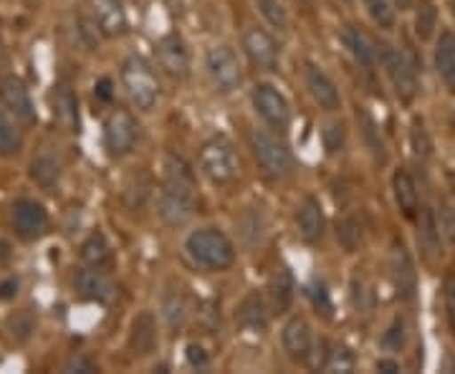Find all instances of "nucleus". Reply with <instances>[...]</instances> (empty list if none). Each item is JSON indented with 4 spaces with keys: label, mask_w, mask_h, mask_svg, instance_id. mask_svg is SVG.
I'll return each instance as SVG.
<instances>
[{
    "label": "nucleus",
    "mask_w": 455,
    "mask_h": 374,
    "mask_svg": "<svg viewBox=\"0 0 455 374\" xmlns=\"http://www.w3.org/2000/svg\"><path fill=\"white\" fill-rule=\"evenodd\" d=\"M433 61H435V71L443 79V84L455 92V33L451 28H443L435 41V51H433Z\"/></svg>",
    "instance_id": "25"
},
{
    "label": "nucleus",
    "mask_w": 455,
    "mask_h": 374,
    "mask_svg": "<svg viewBox=\"0 0 455 374\" xmlns=\"http://www.w3.org/2000/svg\"><path fill=\"white\" fill-rule=\"evenodd\" d=\"M0 56H3V44H0Z\"/></svg>",
    "instance_id": "54"
},
{
    "label": "nucleus",
    "mask_w": 455,
    "mask_h": 374,
    "mask_svg": "<svg viewBox=\"0 0 455 374\" xmlns=\"http://www.w3.org/2000/svg\"><path fill=\"white\" fill-rule=\"evenodd\" d=\"M251 149H253V157H256V164L260 167V172L268 179H283L291 175V152H289V147L283 145L274 131L256 127V130L251 131Z\"/></svg>",
    "instance_id": "6"
},
{
    "label": "nucleus",
    "mask_w": 455,
    "mask_h": 374,
    "mask_svg": "<svg viewBox=\"0 0 455 374\" xmlns=\"http://www.w3.org/2000/svg\"><path fill=\"white\" fill-rule=\"evenodd\" d=\"M241 44H243L245 56L251 59V64L259 66L263 71H276L281 51H278V44L274 41L271 33L263 31L259 26H251V28L243 31Z\"/></svg>",
    "instance_id": "12"
},
{
    "label": "nucleus",
    "mask_w": 455,
    "mask_h": 374,
    "mask_svg": "<svg viewBox=\"0 0 455 374\" xmlns=\"http://www.w3.org/2000/svg\"><path fill=\"white\" fill-rule=\"evenodd\" d=\"M322 367L326 372H352L355 370V354L344 346H334Z\"/></svg>",
    "instance_id": "38"
},
{
    "label": "nucleus",
    "mask_w": 455,
    "mask_h": 374,
    "mask_svg": "<svg viewBox=\"0 0 455 374\" xmlns=\"http://www.w3.org/2000/svg\"><path fill=\"white\" fill-rule=\"evenodd\" d=\"M94 89H97V97L101 99V101H112V97H114L112 79H101V82H99Z\"/></svg>",
    "instance_id": "50"
},
{
    "label": "nucleus",
    "mask_w": 455,
    "mask_h": 374,
    "mask_svg": "<svg viewBox=\"0 0 455 374\" xmlns=\"http://www.w3.org/2000/svg\"><path fill=\"white\" fill-rule=\"evenodd\" d=\"M185 253L203 271H228L235 263V245L218 228L193 230L185 238Z\"/></svg>",
    "instance_id": "2"
},
{
    "label": "nucleus",
    "mask_w": 455,
    "mask_h": 374,
    "mask_svg": "<svg viewBox=\"0 0 455 374\" xmlns=\"http://www.w3.org/2000/svg\"><path fill=\"white\" fill-rule=\"evenodd\" d=\"M74 291L79 293V298L84 301H97V304H109L114 298V283L109 278L101 274V268L97 266H84V268H76L74 271Z\"/></svg>",
    "instance_id": "13"
},
{
    "label": "nucleus",
    "mask_w": 455,
    "mask_h": 374,
    "mask_svg": "<svg viewBox=\"0 0 455 374\" xmlns=\"http://www.w3.org/2000/svg\"><path fill=\"white\" fill-rule=\"evenodd\" d=\"M196 212V175L188 163L170 155L164 160V179L160 190V218L170 228H182Z\"/></svg>",
    "instance_id": "1"
},
{
    "label": "nucleus",
    "mask_w": 455,
    "mask_h": 374,
    "mask_svg": "<svg viewBox=\"0 0 455 374\" xmlns=\"http://www.w3.org/2000/svg\"><path fill=\"white\" fill-rule=\"evenodd\" d=\"M377 59L385 68V76L390 79L395 97L403 104H412L420 94V82H418V71L415 66L407 61V56L400 49H395L392 44H379Z\"/></svg>",
    "instance_id": "5"
},
{
    "label": "nucleus",
    "mask_w": 455,
    "mask_h": 374,
    "mask_svg": "<svg viewBox=\"0 0 455 374\" xmlns=\"http://www.w3.org/2000/svg\"><path fill=\"white\" fill-rule=\"evenodd\" d=\"M377 370H379V372H400V364H397V362H395V359H379V362H377Z\"/></svg>",
    "instance_id": "51"
},
{
    "label": "nucleus",
    "mask_w": 455,
    "mask_h": 374,
    "mask_svg": "<svg viewBox=\"0 0 455 374\" xmlns=\"http://www.w3.org/2000/svg\"><path fill=\"white\" fill-rule=\"evenodd\" d=\"M137 134H140L137 119L127 109H114L104 122V149L109 152V157L119 160L134 149Z\"/></svg>",
    "instance_id": "10"
},
{
    "label": "nucleus",
    "mask_w": 455,
    "mask_h": 374,
    "mask_svg": "<svg viewBox=\"0 0 455 374\" xmlns=\"http://www.w3.org/2000/svg\"><path fill=\"white\" fill-rule=\"evenodd\" d=\"M390 266H392V281L397 296L410 301L418 291V271H415V260L410 256L407 245L403 241H395L390 251Z\"/></svg>",
    "instance_id": "14"
},
{
    "label": "nucleus",
    "mask_w": 455,
    "mask_h": 374,
    "mask_svg": "<svg viewBox=\"0 0 455 374\" xmlns=\"http://www.w3.org/2000/svg\"><path fill=\"white\" fill-rule=\"evenodd\" d=\"M253 3H256L259 13L271 28H276L281 33L289 31V13L278 0H253Z\"/></svg>",
    "instance_id": "35"
},
{
    "label": "nucleus",
    "mask_w": 455,
    "mask_h": 374,
    "mask_svg": "<svg viewBox=\"0 0 455 374\" xmlns=\"http://www.w3.org/2000/svg\"><path fill=\"white\" fill-rule=\"evenodd\" d=\"M163 314L164 322L170 329H178L188 316V301H185V293L180 289H167L163 296Z\"/></svg>",
    "instance_id": "31"
},
{
    "label": "nucleus",
    "mask_w": 455,
    "mask_h": 374,
    "mask_svg": "<svg viewBox=\"0 0 455 374\" xmlns=\"http://www.w3.org/2000/svg\"><path fill=\"white\" fill-rule=\"evenodd\" d=\"M31 179L44 190H53L61 182V160L56 152L41 149L31 163Z\"/></svg>",
    "instance_id": "27"
},
{
    "label": "nucleus",
    "mask_w": 455,
    "mask_h": 374,
    "mask_svg": "<svg viewBox=\"0 0 455 374\" xmlns=\"http://www.w3.org/2000/svg\"><path fill=\"white\" fill-rule=\"evenodd\" d=\"M197 163H200V172L211 179L212 185H230L241 170L235 145L226 134H215L211 139H205L200 147Z\"/></svg>",
    "instance_id": "4"
},
{
    "label": "nucleus",
    "mask_w": 455,
    "mask_h": 374,
    "mask_svg": "<svg viewBox=\"0 0 455 374\" xmlns=\"http://www.w3.org/2000/svg\"><path fill=\"white\" fill-rule=\"evenodd\" d=\"M49 211L33 200V197H18L11 205V226L20 241L26 243H36L49 233Z\"/></svg>",
    "instance_id": "8"
},
{
    "label": "nucleus",
    "mask_w": 455,
    "mask_h": 374,
    "mask_svg": "<svg viewBox=\"0 0 455 374\" xmlns=\"http://www.w3.org/2000/svg\"><path fill=\"white\" fill-rule=\"evenodd\" d=\"M185 357H188V364H190V367H197V370L208 367V354H205V349H203L200 344H190L188 352H185Z\"/></svg>",
    "instance_id": "47"
},
{
    "label": "nucleus",
    "mask_w": 455,
    "mask_h": 374,
    "mask_svg": "<svg viewBox=\"0 0 455 374\" xmlns=\"http://www.w3.org/2000/svg\"><path fill=\"white\" fill-rule=\"evenodd\" d=\"M410 142H412V152H415V157L418 160H427L430 157V137H427V131H425L423 124H412V134H410Z\"/></svg>",
    "instance_id": "42"
},
{
    "label": "nucleus",
    "mask_w": 455,
    "mask_h": 374,
    "mask_svg": "<svg viewBox=\"0 0 455 374\" xmlns=\"http://www.w3.org/2000/svg\"><path fill=\"white\" fill-rule=\"evenodd\" d=\"M453 18H455V0H453Z\"/></svg>",
    "instance_id": "55"
},
{
    "label": "nucleus",
    "mask_w": 455,
    "mask_h": 374,
    "mask_svg": "<svg viewBox=\"0 0 455 374\" xmlns=\"http://www.w3.org/2000/svg\"><path fill=\"white\" fill-rule=\"evenodd\" d=\"M92 16L99 23V31L109 38H116L127 31V11L122 0H86Z\"/></svg>",
    "instance_id": "18"
},
{
    "label": "nucleus",
    "mask_w": 455,
    "mask_h": 374,
    "mask_svg": "<svg viewBox=\"0 0 455 374\" xmlns=\"http://www.w3.org/2000/svg\"><path fill=\"white\" fill-rule=\"evenodd\" d=\"M293 296H296V281L289 266H278L274 276L268 281V301H271V314H286L291 309Z\"/></svg>",
    "instance_id": "21"
},
{
    "label": "nucleus",
    "mask_w": 455,
    "mask_h": 374,
    "mask_svg": "<svg viewBox=\"0 0 455 374\" xmlns=\"http://www.w3.org/2000/svg\"><path fill=\"white\" fill-rule=\"evenodd\" d=\"M64 372L92 374V372H97V364L86 357H74V359H68V362L64 364Z\"/></svg>",
    "instance_id": "46"
},
{
    "label": "nucleus",
    "mask_w": 455,
    "mask_h": 374,
    "mask_svg": "<svg viewBox=\"0 0 455 374\" xmlns=\"http://www.w3.org/2000/svg\"><path fill=\"white\" fill-rule=\"evenodd\" d=\"M20 149H23V131L18 130L11 112L0 109V157L5 160L18 157Z\"/></svg>",
    "instance_id": "29"
},
{
    "label": "nucleus",
    "mask_w": 455,
    "mask_h": 374,
    "mask_svg": "<svg viewBox=\"0 0 455 374\" xmlns=\"http://www.w3.org/2000/svg\"><path fill=\"white\" fill-rule=\"evenodd\" d=\"M337 241L347 253H355L359 245H362V226H359L357 218H347L341 220L339 228H337Z\"/></svg>",
    "instance_id": "36"
},
{
    "label": "nucleus",
    "mask_w": 455,
    "mask_h": 374,
    "mask_svg": "<svg viewBox=\"0 0 455 374\" xmlns=\"http://www.w3.org/2000/svg\"><path fill=\"white\" fill-rule=\"evenodd\" d=\"M235 319L245 331L263 334L268 329V306H266L263 296L259 291H251L248 296H243V301L238 304V311H235Z\"/></svg>",
    "instance_id": "22"
},
{
    "label": "nucleus",
    "mask_w": 455,
    "mask_h": 374,
    "mask_svg": "<svg viewBox=\"0 0 455 374\" xmlns=\"http://www.w3.org/2000/svg\"><path fill=\"white\" fill-rule=\"evenodd\" d=\"M438 226L440 233H443V238L448 241V243H455V208L451 203H440L438 208Z\"/></svg>",
    "instance_id": "40"
},
{
    "label": "nucleus",
    "mask_w": 455,
    "mask_h": 374,
    "mask_svg": "<svg viewBox=\"0 0 455 374\" xmlns=\"http://www.w3.org/2000/svg\"><path fill=\"white\" fill-rule=\"evenodd\" d=\"M341 44L344 49L349 51V56L355 59V64L364 71H374L377 64V49H372L370 38L359 31L357 26H344L341 28Z\"/></svg>",
    "instance_id": "26"
},
{
    "label": "nucleus",
    "mask_w": 455,
    "mask_h": 374,
    "mask_svg": "<svg viewBox=\"0 0 455 374\" xmlns=\"http://www.w3.org/2000/svg\"><path fill=\"white\" fill-rule=\"evenodd\" d=\"M149 178H147L145 172H134L130 179H127V197L134 195L130 200V205H142L145 203V197L149 195Z\"/></svg>",
    "instance_id": "39"
},
{
    "label": "nucleus",
    "mask_w": 455,
    "mask_h": 374,
    "mask_svg": "<svg viewBox=\"0 0 455 374\" xmlns=\"http://www.w3.org/2000/svg\"><path fill=\"white\" fill-rule=\"evenodd\" d=\"M392 3H395L397 11H410V8L415 5V0H392Z\"/></svg>",
    "instance_id": "52"
},
{
    "label": "nucleus",
    "mask_w": 455,
    "mask_h": 374,
    "mask_svg": "<svg viewBox=\"0 0 455 374\" xmlns=\"http://www.w3.org/2000/svg\"><path fill=\"white\" fill-rule=\"evenodd\" d=\"M382 344H385V346H387L390 352H397V349H400V346L405 344V322H403L400 316H397V319L392 322V326L387 329V334L382 337Z\"/></svg>",
    "instance_id": "43"
},
{
    "label": "nucleus",
    "mask_w": 455,
    "mask_h": 374,
    "mask_svg": "<svg viewBox=\"0 0 455 374\" xmlns=\"http://www.w3.org/2000/svg\"><path fill=\"white\" fill-rule=\"evenodd\" d=\"M322 139H324L326 152L337 155L344 149V142H347V127L341 122H326L324 130H322Z\"/></svg>",
    "instance_id": "37"
},
{
    "label": "nucleus",
    "mask_w": 455,
    "mask_h": 374,
    "mask_svg": "<svg viewBox=\"0 0 455 374\" xmlns=\"http://www.w3.org/2000/svg\"><path fill=\"white\" fill-rule=\"evenodd\" d=\"M418 243L427 263H435L443 256V233L438 226V215L430 208L418 212Z\"/></svg>",
    "instance_id": "20"
},
{
    "label": "nucleus",
    "mask_w": 455,
    "mask_h": 374,
    "mask_svg": "<svg viewBox=\"0 0 455 374\" xmlns=\"http://www.w3.org/2000/svg\"><path fill=\"white\" fill-rule=\"evenodd\" d=\"M157 61L164 74L172 79H188L190 76V51L178 33H167L157 44Z\"/></svg>",
    "instance_id": "15"
},
{
    "label": "nucleus",
    "mask_w": 455,
    "mask_h": 374,
    "mask_svg": "<svg viewBox=\"0 0 455 374\" xmlns=\"http://www.w3.org/2000/svg\"><path fill=\"white\" fill-rule=\"evenodd\" d=\"M119 79H122V89L132 101L134 109L140 112H152L160 101V79L155 74V68L147 64L142 56H130L122 71H119Z\"/></svg>",
    "instance_id": "3"
},
{
    "label": "nucleus",
    "mask_w": 455,
    "mask_h": 374,
    "mask_svg": "<svg viewBox=\"0 0 455 374\" xmlns=\"http://www.w3.org/2000/svg\"><path fill=\"white\" fill-rule=\"evenodd\" d=\"M443 304H445V316H448V324L453 329L455 334V276L445 278L443 283Z\"/></svg>",
    "instance_id": "44"
},
{
    "label": "nucleus",
    "mask_w": 455,
    "mask_h": 374,
    "mask_svg": "<svg viewBox=\"0 0 455 374\" xmlns=\"http://www.w3.org/2000/svg\"><path fill=\"white\" fill-rule=\"evenodd\" d=\"M309 293L316 311H322L324 316H329L331 314V301H329V291L324 289V283H314V289Z\"/></svg>",
    "instance_id": "45"
},
{
    "label": "nucleus",
    "mask_w": 455,
    "mask_h": 374,
    "mask_svg": "<svg viewBox=\"0 0 455 374\" xmlns=\"http://www.w3.org/2000/svg\"><path fill=\"white\" fill-rule=\"evenodd\" d=\"M299 3H311V0H299Z\"/></svg>",
    "instance_id": "53"
},
{
    "label": "nucleus",
    "mask_w": 455,
    "mask_h": 374,
    "mask_svg": "<svg viewBox=\"0 0 455 374\" xmlns=\"http://www.w3.org/2000/svg\"><path fill=\"white\" fill-rule=\"evenodd\" d=\"M352 304H355L357 314L372 311V291L367 289V283L362 278H355V283H352Z\"/></svg>",
    "instance_id": "41"
},
{
    "label": "nucleus",
    "mask_w": 455,
    "mask_h": 374,
    "mask_svg": "<svg viewBox=\"0 0 455 374\" xmlns=\"http://www.w3.org/2000/svg\"><path fill=\"white\" fill-rule=\"evenodd\" d=\"M304 82L309 89L311 99L324 109V112H339L341 109V97L337 84L331 82V76L326 74L322 66L307 64L304 66Z\"/></svg>",
    "instance_id": "16"
},
{
    "label": "nucleus",
    "mask_w": 455,
    "mask_h": 374,
    "mask_svg": "<svg viewBox=\"0 0 455 374\" xmlns=\"http://www.w3.org/2000/svg\"><path fill=\"white\" fill-rule=\"evenodd\" d=\"M251 99H253V107H256V112L260 115V119H263L271 130H289V124H291V104H289V99L283 97L274 84H256Z\"/></svg>",
    "instance_id": "9"
},
{
    "label": "nucleus",
    "mask_w": 455,
    "mask_h": 374,
    "mask_svg": "<svg viewBox=\"0 0 455 374\" xmlns=\"http://www.w3.org/2000/svg\"><path fill=\"white\" fill-rule=\"evenodd\" d=\"M0 101L11 115L20 119L23 124H36V104H33L31 92L16 74H3L0 76Z\"/></svg>",
    "instance_id": "11"
},
{
    "label": "nucleus",
    "mask_w": 455,
    "mask_h": 374,
    "mask_svg": "<svg viewBox=\"0 0 455 374\" xmlns=\"http://www.w3.org/2000/svg\"><path fill=\"white\" fill-rule=\"evenodd\" d=\"M392 195H395V203L405 218H418V212H420L418 185H415V178L403 167L395 170V175H392Z\"/></svg>",
    "instance_id": "24"
},
{
    "label": "nucleus",
    "mask_w": 455,
    "mask_h": 374,
    "mask_svg": "<svg viewBox=\"0 0 455 374\" xmlns=\"http://www.w3.org/2000/svg\"><path fill=\"white\" fill-rule=\"evenodd\" d=\"M157 346V319L152 311H140L132 319L130 329V352L134 357H147Z\"/></svg>",
    "instance_id": "19"
},
{
    "label": "nucleus",
    "mask_w": 455,
    "mask_h": 374,
    "mask_svg": "<svg viewBox=\"0 0 455 374\" xmlns=\"http://www.w3.org/2000/svg\"><path fill=\"white\" fill-rule=\"evenodd\" d=\"M359 130H362V137H364V145L367 149L374 155V160H379V163H385L387 160V152H385V142H382V137H379V130H377V124H374V119L367 112H359Z\"/></svg>",
    "instance_id": "33"
},
{
    "label": "nucleus",
    "mask_w": 455,
    "mask_h": 374,
    "mask_svg": "<svg viewBox=\"0 0 455 374\" xmlns=\"http://www.w3.org/2000/svg\"><path fill=\"white\" fill-rule=\"evenodd\" d=\"M11 329H13V331H16V329H20V331L16 334L18 339H28L33 331L31 316H28V314H18V316H13V319H11Z\"/></svg>",
    "instance_id": "48"
},
{
    "label": "nucleus",
    "mask_w": 455,
    "mask_h": 374,
    "mask_svg": "<svg viewBox=\"0 0 455 374\" xmlns=\"http://www.w3.org/2000/svg\"><path fill=\"white\" fill-rule=\"evenodd\" d=\"M299 235L304 243H316L322 241L324 235V211H322V203L316 197H304L301 208H299Z\"/></svg>",
    "instance_id": "23"
},
{
    "label": "nucleus",
    "mask_w": 455,
    "mask_h": 374,
    "mask_svg": "<svg viewBox=\"0 0 455 374\" xmlns=\"http://www.w3.org/2000/svg\"><path fill=\"white\" fill-rule=\"evenodd\" d=\"M281 344L293 362H309V357L314 354L311 352L314 349V334H311L309 322L304 316L289 319L283 331H281Z\"/></svg>",
    "instance_id": "17"
},
{
    "label": "nucleus",
    "mask_w": 455,
    "mask_h": 374,
    "mask_svg": "<svg viewBox=\"0 0 455 374\" xmlns=\"http://www.w3.org/2000/svg\"><path fill=\"white\" fill-rule=\"evenodd\" d=\"M18 286H20V281H18L16 276L8 278V281H5V283L0 286V298H3V301L13 298V296H16V293H18Z\"/></svg>",
    "instance_id": "49"
},
{
    "label": "nucleus",
    "mask_w": 455,
    "mask_h": 374,
    "mask_svg": "<svg viewBox=\"0 0 455 374\" xmlns=\"http://www.w3.org/2000/svg\"><path fill=\"white\" fill-rule=\"evenodd\" d=\"M438 28V8L433 0H420L415 8V33L420 41H427Z\"/></svg>",
    "instance_id": "32"
},
{
    "label": "nucleus",
    "mask_w": 455,
    "mask_h": 374,
    "mask_svg": "<svg viewBox=\"0 0 455 374\" xmlns=\"http://www.w3.org/2000/svg\"><path fill=\"white\" fill-rule=\"evenodd\" d=\"M367 16L372 18L374 26H379L382 31H392L395 28V3L392 0H362Z\"/></svg>",
    "instance_id": "34"
},
{
    "label": "nucleus",
    "mask_w": 455,
    "mask_h": 374,
    "mask_svg": "<svg viewBox=\"0 0 455 374\" xmlns=\"http://www.w3.org/2000/svg\"><path fill=\"white\" fill-rule=\"evenodd\" d=\"M82 260L86 263V266H97V268L107 266V263L112 260V245H109V241L104 238V233L94 230V233L84 241Z\"/></svg>",
    "instance_id": "30"
},
{
    "label": "nucleus",
    "mask_w": 455,
    "mask_h": 374,
    "mask_svg": "<svg viewBox=\"0 0 455 374\" xmlns=\"http://www.w3.org/2000/svg\"><path fill=\"white\" fill-rule=\"evenodd\" d=\"M205 68H208V76H211L212 86L220 94H233L243 84V66H241V59L226 44L208 49V53H205Z\"/></svg>",
    "instance_id": "7"
},
{
    "label": "nucleus",
    "mask_w": 455,
    "mask_h": 374,
    "mask_svg": "<svg viewBox=\"0 0 455 374\" xmlns=\"http://www.w3.org/2000/svg\"><path fill=\"white\" fill-rule=\"evenodd\" d=\"M51 101H53V115H56V119L64 124L66 130H79V99L71 92V86H66V84L56 86Z\"/></svg>",
    "instance_id": "28"
}]
</instances>
